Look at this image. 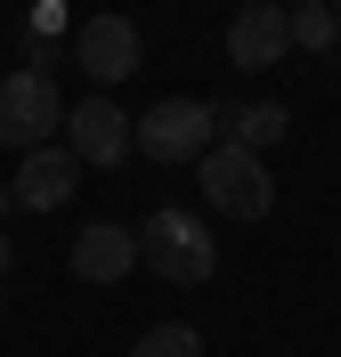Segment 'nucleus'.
Returning <instances> with one entry per match:
<instances>
[{
  "mask_svg": "<svg viewBox=\"0 0 341 357\" xmlns=\"http://www.w3.org/2000/svg\"><path fill=\"white\" fill-rule=\"evenodd\" d=\"M57 130H66V98L49 89V73H33V66L0 73V146L33 155V146H49Z\"/></svg>",
  "mask_w": 341,
  "mask_h": 357,
  "instance_id": "nucleus-4",
  "label": "nucleus"
},
{
  "mask_svg": "<svg viewBox=\"0 0 341 357\" xmlns=\"http://www.w3.org/2000/svg\"><path fill=\"white\" fill-rule=\"evenodd\" d=\"M285 49H293V8H276V0H244V8L227 17V57H236V73H268Z\"/></svg>",
  "mask_w": 341,
  "mask_h": 357,
  "instance_id": "nucleus-6",
  "label": "nucleus"
},
{
  "mask_svg": "<svg viewBox=\"0 0 341 357\" xmlns=\"http://www.w3.org/2000/svg\"><path fill=\"white\" fill-rule=\"evenodd\" d=\"M211 122H220V138H236V146H252V155H268L276 138L293 130V106H285V98H252V106L220 98V106H211Z\"/></svg>",
  "mask_w": 341,
  "mask_h": 357,
  "instance_id": "nucleus-10",
  "label": "nucleus"
},
{
  "mask_svg": "<svg viewBox=\"0 0 341 357\" xmlns=\"http://www.w3.org/2000/svg\"><path fill=\"white\" fill-rule=\"evenodd\" d=\"M8 211H17V195H8V178H0V220H8Z\"/></svg>",
  "mask_w": 341,
  "mask_h": 357,
  "instance_id": "nucleus-14",
  "label": "nucleus"
},
{
  "mask_svg": "<svg viewBox=\"0 0 341 357\" xmlns=\"http://www.w3.org/2000/svg\"><path fill=\"white\" fill-rule=\"evenodd\" d=\"M130 138H138V155H155V162H204L220 146V122H211L204 98H155L130 122Z\"/></svg>",
  "mask_w": 341,
  "mask_h": 357,
  "instance_id": "nucleus-3",
  "label": "nucleus"
},
{
  "mask_svg": "<svg viewBox=\"0 0 341 357\" xmlns=\"http://www.w3.org/2000/svg\"><path fill=\"white\" fill-rule=\"evenodd\" d=\"M195 178H204V203L211 211H227V220H268L276 211V178H268V162L252 155V146H236V138H220L204 162H195Z\"/></svg>",
  "mask_w": 341,
  "mask_h": 357,
  "instance_id": "nucleus-2",
  "label": "nucleus"
},
{
  "mask_svg": "<svg viewBox=\"0 0 341 357\" xmlns=\"http://www.w3.org/2000/svg\"><path fill=\"white\" fill-rule=\"evenodd\" d=\"M138 260L155 268L162 284H211V268H220V244H211V227L179 203H162L138 220Z\"/></svg>",
  "mask_w": 341,
  "mask_h": 357,
  "instance_id": "nucleus-1",
  "label": "nucleus"
},
{
  "mask_svg": "<svg viewBox=\"0 0 341 357\" xmlns=\"http://www.w3.org/2000/svg\"><path fill=\"white\" fill-rule=\"evenodd\" d=\"M130 146L138 138H130V114L114 106V89H90V98L66 106V155L82 162V171H114Z\"/></svg>",
  "mask_w": 341,
  "mask_h": 357,
  "instance_id": "nucleus-5",
  "label": "nucleus"
},
{
  "mask_svg": "<svg viewBox=\"0 0 341 357\" xmlns=\"http://www.w3.org/2000/svg\"><path fill=\"white\" fill-rule=\"evenodd\" d=\"M333 17H341V0H333Z\"/></svg>",
  "mask_w": 341,
  "mask_h": 357,
  "instance_id": "nucleus-16",
  "label": "nucleus"
},
{
  "mask_svg": "<svg viewBox=\"0 0 341 357\" xmlns=\"http://www.w3.org/2000/svg\"><path fill=\"white\" fill-rule=\"evenodd\" d=\"M333 41H341L333 0H301V8H293V49H333Z\"/></svg>",
  "mask_w": 341,
  "mask_h": 357,
  "instance_id": "nucleus-11",
  "label": "nucleus"
},
{
  "mask_svg": "<svg viewBox=\"0 0 341 357\" xmlns=\"http://www.w3.org/2000/svg\"><path fill=\"white\" fill-rule=\"evenodd\" d=\"M276 8H301V0H276Z\"/></svg>",
  "mask_w": 341,
  "mask_h": 357,
  "instance_id": "nucleus-15",
  "label": "nucleus"
},
{
  "mask_svg": "<svg viewBox=\"0 0 341 357\" xmlns=\"http://www.w3.org/2000/svg\"><path fill=\"white\" fill-rule=\"evenodd\" d=\"M8 268H17V244H8V227H0V276H8Z\"/></svg>",
  "mask_w": 341,
  "mask_h": 357,
  "instance_id": "nucleus-13",
  "label": "nucleus"
},
{
  "mask_svg": "<svg viewBox=\"0 0 341 357\" xmlns=\"http://www.w3.org/2000/svg\"><path fill=\"white\" fill-rule=\"evenodd\" d=\"M130 357H204V333L195 325H146L130 341Z\"/></svg>",
  "mask_w": 341,
  "mask_h": 357,
  "instance_id": "nucleus-12",
  "label": "nucleus"
},
{
  "mask_svg": "<svg viewBox=\"0 0 341 357\" xmlns=\"http://www.w3.org/2000/svg\"><path fill=\"white\" fill-rule=\"evenodd\" d=\"M82 187V162L66 155V146H33V155L17 162V178H8V195H17V211H57V203Z\"/></svg>",
  "mask_w": 341,
  "mask_h": 357,
  "instance_id": "nucleus-9",
  "label": "nucleus"
},
{
  "mask_svg": "<svg viewBox=\"0 0 341 357\" xmlns=\"http://www.w3.org/2000/svg\"><path fill=\"white\" fill-rule=\"evenodd\" d=\"M73 66L90 73L98 89L130 82V73H138V24H130V17H114V8H106V17H90L82 33H73Z\"/></svg>",
  "mask_w": 341,
  "mask_h": 357,
  "instance_id": "nucleus-7",
  "label": "nucleus"
},
{
  "mask_svg": "<svg viewBox=\"0 0 341 357\" xmlns=\"http://www.w3.org/2000/svg\"><path fill=\"white\" fill-rule=\"evenodd\" d=\"M130 268H138V227L90 220L82 236H73V276H82V284H122Z\"/></svg>",
  "mask_w": 341,
  "mask_h": 357,
  "instance_id": "nucleus-8",
  "label": "nucleus"
}]
</instances>
